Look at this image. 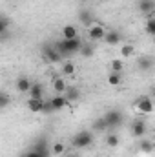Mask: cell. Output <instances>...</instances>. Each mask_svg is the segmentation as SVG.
Returning a JSON list of instances; mask_svg holds the SVG:
<instances>
[{
    "mask_svg": "<svg viewBox=\"0 0 155 157\" xmlns=\"http://www.w3.org/2000/svg\"><path fill=\"white\" fill-rule=\"evenodd\" d=\"M80 53H82L84 57H91V55H93V48H91V46H82Z\"/></svg>",
    "mask_w": 155,
    "mask_h": 157,
    "instance_id": "obj_30",
    "label": "cell"
},
{
    "mask_svg": "<svg viewBox=\"0 0 155 157\" xmlns=\"http://www.w3.org/2000/svg\"><path fill=\"white\" fill-rule=\"evenodd\" d=\"M62 39H66V40L78 39V31H77V28H75V26H71V24L64 26V28H62Z\"/></svg>",
    "mask_w": 155,
    "mask_h": 157,
    "instance_id": "obj_14",
    "label": "cell"
},
{
    "mask_svg": "<svg viewBox=\"0 0 155 157\" xmlns=\"http://www.w3.org/2000/svg\"><path fill=\"white\" fill-rule=\"evenodd\" d=\"M133 53H135V48H133L131 44H122V46H120V55H122L124 59L131 57Z\"/></svg>",
    "mask_w": 155,
    "mask_h": 157,
    "instance_id": "obj_24",
    "label": "cell"
},
{
    "mask_svg": "<svg viewBox=\"0 0 155 157\" xmlns=\"http://www.w3.org/2000/svg\"><path fill=\"white\" fill-rule=\"evenodd\" d=\"M80 2H89V0H80Z\"/></svg>",
    "mask_w": 155,
    "mask_h": 157,
    "instance_id": "obj_33",
    "label": "cell"
},
{
    "mask_svg": "<svg viewBox=\"0 0 155 157\" xmlns=\"http://www.w3.org/2000/svg\"><path fill=\"white\" fill-rule=\"evenodd\" d=\"M68 157H78L77 154H71V155H68Z\"/></svg>",
    "mask_w": 155,
    "mask_h": 157,
    "instance_id": "obj_32",
    "label": "cell"
},
{
    "mask_svg": "<svg viewBox=\"0 0 155 157\" xmlns=\"http://www.w3.org/2000/svg\"><path fill=\"white\" fill-rule=\"evenodd\" d=\"M33 82L29 80V77H18L17 78V91L18 93H29Z\"/></svg>",
    "mask_w": 155,
    "mask_h": 157,
    "instance_id": "obj_11",
    "label": "cell"
},
{
    "mask_svg": "<svg viewBox=\"0 0 155 157\" xmlns=\"http://www.w3.org/2000/svg\"><path fill=\"white\" fill-rule=\"evenodd\" d=\"M106 121H108V124H110V128H115V126H120V122L124 121V115H122V112H119V110H110V112H106Z\"/></svg>",
    "mask_w": 155,
    "mask_h": 157,
    "instance_id": "obj_6",
    "label": "cell"
},
{
    "mask_svg": "<svg viewBox=\"0 0 155 157\" xmlns=\"http://www.w3.org/2000/svg\"><path fill=\"white\" fill-rule=\"evenodd\" d=\"M153 148H155V144L152 143V141H148V139H142V141L139 143V150L144 152V154H152Z\"/></svg>",
    "mask_w": 155,
    "mask_h": 157,
    "instance_id": "obj_19",
    "label": "cell"
},
{
    "mask_svg": "<svg viewBox=\"0 0 155 157\" xmlns=\"http://www.w3.org/2000/svg\"><path fill=\"white\" fill-rule=\"evenodd\" d=\"M144 29H146V33H148V35H155V17H150V18L146 20Z\"/></svg>",
    "mask_w": 155,
    "mask_h": 157,
    "instance_id": "obj_26",
    "label": "cell"
},
{
    "mask_svg": "<svg viewBox=\"0 0 155 157\" xmlns=\"http://www.w3.org/2000/svg\"><path fill=\"white\" fill-rule=\"evenodd\" d=\"M49 102H51L53 112H60V110H64V108L70 106V101L66 99V95H57V97L49 99Z\"/></svg>",
    "mask_w": 155,
    "mask_h": 157,
    "instance_id": "obj_7",
    "label": "cell"
},
{
    "mask_svg": "<svg viewBox=\"0 0 155 157\" xmlns=\"http://www.w3.org/2000/svg\"><path fill=\"white\" fill-rule=\"evenodd\" d=\"M137 68L142 70V71H144V70H150V68H152V60H150V59H141L139 64H137Z\"/></svg>",
    "mask_w": 155,
    "mask_h": 157,
    "instance_id": "obj_28",
    "label": "cell"
},
{
    "mask_svg": "<svg viewBox=\"0 0 155 157\" xmlns=\"http://www.w3.org/2000/svg\"><path fill=\"white\" fill-rule=\"evenodd\" d=\"M44 104H46V101L44 99H28V102H26V106H28V110L31 112V113H40V112H44Z\"/></svg>",
    "mask_w": 155,
    "mask_h": 157,
    "instance_id": "obj_8",
    "label": "cell"
},
{
    "mask_svg": "<svg viewBox=\"0 0 155 157\" xmlns=\"http://www.w3.org/2000/svg\"><path fill=\"white\" fill-rule=\"evenodd\" d=\"M106 33H108L106 28L102 24H99V22H93V24L88 26V37H89V40H104Z\"/></svg>",
    "mask_w": 155,
    "mask_h": 157,
    "instance_id": "obj_4",
    "label": "cell"
},
{
    "mask_svg": "<svg viewBox=\"0 0 155 157\" xmlns=\"http://www.w3.org/2000/svg\"><path fill=\"white\" fill-rule=\"evenodd\" d=\"M33 150L39 154L40 157H51V148H47V141L46 139H39L37 143H35V146H33Z\"/></svg>",
    "mask_w": 155,
    "mask_h": 157,
    "instance_id": "obj_9",
    "label": "cell"
},
{
    "mask_svg": "<svg viewBox=\"0 0 155 157\" xmlns=\"http://www.w3.org/2000/svg\"><path fill=\"white\" fill-rule=\"evenodd\" d=\"M7 104H9V95L0 93V108H7Z\"/></svg>",
    "mask_w": 155,
    "mask_h": 157,
    "instance_id": "obj_29",
    "label": "cell"
},
{
    "mask_svg": "<svg viewBox=\"0 0 155 157\" xmlns=\"http://www.w3.org/2000/svg\"><path fill=\"white\" fill-rule=\"evenodd\" d=\"M28 95L31 99H44V88H42V84L40 82H33V86H31V90H29Z\"/></svg>",
    "mask_w": 155,
    "mask_h": 157,
    "instance_id": "obj_16",
    "label": "cell"
},
{
    "mask_svg": "<svg viewBox=\"0 0 155 157\" xmlns=\"http://www.w3.org/2000/svg\"><path fill=\"white\" fill-rule=\"evenodd\" d=\"M104 42H106L108 46H117V44L122 42V35H120L119 31H108L106 37H104Z\"/></svg>",
    "mask_w": 155,
    "mask_h": 157,
    "instance_id": "obj_13",
    "label": "cell"
},
{
    "mask_svg": "<svg viewBox=\"0 0 155 157\" xmlns=\"http://www.w3.org/2000/svg\"><path fill=\"white\" fill-rule=\"evenodd\" d=\"M153 110H155V102L150 97H142L135 104V112L141 113V115H150V113H153Z\"/></svg>",
    "mask_w": 155,
    "mask_h": 157,
    "instance_id": "obj_3",
    "label": "cell"
},
{
    "mask_svg": "<svg viewBox=\"0 0 155 157\" xmlns=\"http://www.w3.org/2000/svg\"><path fill=\"white\" fill-rule=\"evenodd\" d=\"M55 48L59 49V53L64 57V55H73V53H80V49H82V42L78 39H73V40H59L57 44H55Z\"/></svg>",
    "mask_w": 155,
    "mask_h": 157,
    "instance_id": "obj_1",
    "label": "cell"
},
{
    "mask_svg": "<svg viewBox=\"0 0 155 157\" xmlns=\"http://www.w3.org/2000/svg\"><path fill=\"white\" fill-rule=\"evenodd\" d=\"M42 55H44V59H46L49 64H59V62H62V55L59 53V49H57L55 46H44Z\"/></svg>",
    "mask_w": 155,
    "mask_h": 157,
    "instance_id": "obj_5",
    "label": "cell"
},
{
    "mask_svg": "<svg viewBox=\"0 0 155 157\" xmlns=\"http://www.w3.org/2000/svg\"><path fill=\"white\" fill-rule=\"evenodd\" d=\"M108 128H110V124H108L106 117H99L93 122V130H97V132H102V130H108Z\"/></svg>",
    "mask_w": 155,
    "mask_h": 157,
    "instance_id": "obj_20",
    "label": "cell"
},
{
    "mask_svg": "<svg viewBox=\"0 0 155 157\" xmlns=\"http://www.w3.org/2000/svg\"><path fill=\"white\" fill-rule=\"evenodd\" d=\"M62 75H66V77H73L75 75V64L71 60L62 62Z\"/></svg>",
    "mask_w": 155,
    "mask_h": 157,
    "instance_id": "obj_18",
    "label": "cell"
},
{
    "mask_svg": "<svg viewBox=\"0 0 155 157\" xmlns=\"http://www.w3.org/2000/svg\"><path fill=\"white\" fill-rule=\"evenodd\" d=\"M24 157H40V155L37 154V152H35V150H29V152H28V154H26Z\"/></svg>",
    "mask_w": 155,
    "mask_h": 157,
    "instance_id": "obj_31",
    "label": "cell"
},
{
    "mask_svg": "<svg viewBox=\"0 0 155 157\" xmlns=\"http://www.w3.org/2000/svg\"><path fill=\"white\" fill-rule=\"evenodd\" d=\"M78 20L84 24V26H89V24H93L95 20H93V15H91V11L89 9H82L80 13H78Z\"/></svg>",
    "mask_w": 155,
    "mask_h": 157,
    "instance_id": "obj_17",
    "label": "cell"
},
{
    "mask_svg": "<svg viewBox=\"0 0 155 157\" xmlns=\"http://www.w3.org/2000/svg\"><path fill=\"white\" fill-rule=\"evenodd\" d=\"M110 70L115 71V73H122V70H124V62H122L120 59H113V60L110 62Z\"/></svg>",
    "mask_w": 155,
    "mask_h": 157,
    "instance_id": "obj_22",
    "label": "cell"
},
{
    "mask_svg": "<svg viewBox=\"0 0 155 157\" xmlns=\"http://www.w3.org/2000/svg\"><path fill=\"white\" fill-rule=\"evenodd\" d=\"M51 154L53 155H64L66 154V144L64 143H55L51 146Z\"/></svg>",
    "mask_w": 155,
    "mask_h": 157,
    "instance_id": "obj_25",
    "label": "cell"
},
{
    "mask_svg": "<svg viewBox=\"0 0 155 157\" xmlns=\"http://www.w3.org/2000/svg\"><path fill=\"white\" fill-rule=\"evenodd\" d=\"M53 90L57 91V95H64L68 91V86H66V80L62 77H55L53 78Z\"/></svg>",
    "mask_w": 155,
    "mask_h": 157,
    "instance_id": "obj_15",
    "label": "cell"
},
{
    "mask_svg": "<svg viewBox=\"0 0 155 157\" xmlns=\"http://www.w3.org/2000/svg\"><path fill=\"white\" fill-rule=\"evenodd\" d=\"M131 135L133 137H144L146 135V122L144 121H133L131 122Z\"/></svg>",
    "mask_w": 155,
    "mask_h": 157,
    "instance_id": "obj_10",
    "label": "cell"
},
{
    "mask_svg": "<svg viewBox=\"0 0 155 157\" xmlns=\"http://www.w3.org/2000/svg\"><path fill=\"white\" fill-rule=\"evenodd\" d=\"M137 6H139V11L144 15H150L152 11H155V0H139Z\"/></svg>",
    "mask_w": 155,
    "mask_h": 157,
    "instance_id": "obj_12",
    "label": "cell"
},
{
    "mask_svg": "<svg viewBox=\"0 0 155 157\" xmlns=\"http://www.w3.org/2000/svg\"><path fill=\"white\" fill-rule=\"evenodd\" d=\"M106 144H108L110 148H117V146L120 144L119 135H117V133H108V135H106Z\"/></svg>",
    "mask_w": 155,
    "mask_h": 157,
    "instance_id": "obj_21",
    "label": "cell"
},
{
    "mask_svg": "<svg viewBox=\"0 0 155 157\" xmlns=\"http://www.w3.org/2000/svg\"><path fill=\"white\" fill-rule=\"evenodd\" d=\"M66 99L71 102V101H77L78 99V90L77 88H68V91H66Z\"/></svg>",
    "mask_w": 155,
    "mask_h": 157,
    "instance_id": "obj_27",
    "label": "cell"
},
{
    "mask_svg": "<svg viewBox=\"0 0 155 157\" xmlns=\"http://www.w3.org/2000/svg\"><path fill=\"white\" fill-rule=\"evenodd\" d=\"M120 82H122V73L112 71V73L108 75V84H110V86H119Z\"/></svg>",
    "mask_w": 155,
    "mask_h": 157,
    "instance_id": "obj_23",
    "label": "cell"
},
{
    "mask_svg": "<svg viewBox=\"0 0 155 157\" xmlns=\"http://www.w3.org/2000/svg\"><path fill=\"white\" fill-rule=\"evenodd\" d=\"M91 144H93V135H91V132H88V130H82V132H78V133H75V135L71 137V146L77 148V150L88 148V146H91Z\"/></svg>",
    "mask_w": 155,
    "mask_h": 157,
    "instance_id": "obj_2",
    "label": "cell"
}]
</instances>
